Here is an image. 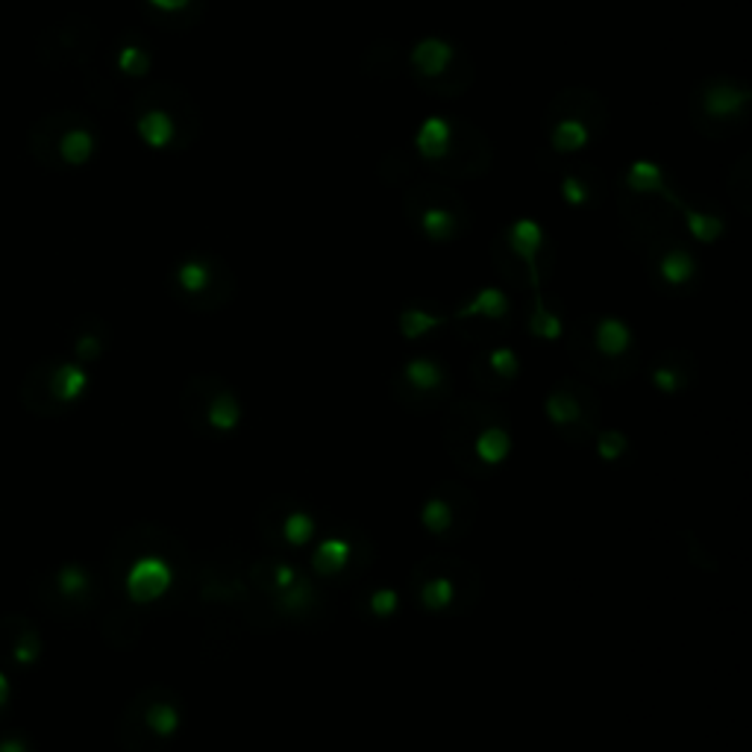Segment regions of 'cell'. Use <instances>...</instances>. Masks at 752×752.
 <instances>
[{"mask_svg": "<svg viewBox=\"0 0 752 752\" xmlns=\"http://www.w3.org/2000/svg\"><path fill=\"white\" fill-rule=\"evenodd\" d=\"M479 515V500L465 482H438L421 503L417 521L429 538L441 544H459L471 535Z\"/></svg>", "mask_w": 752, "mask_h": 752, "instance_id": "11", "label": "cell"}, {"mask_svg": "<svg viewBox=\"0 0 752 752\" xmlns=\"http://www.w3.org/2000/svg\"><path fill=\"white\" fill-rule=\"evenodd\" d=\"M74 121H71L68 129H62L60 136H57L53 153H57L65 165H71V168H79V165H86L91 159V153H95V133L83 127V124H74Z\"/></svg>", "mask_w": 752, "mask_h": 752, "instance_id": "25", "label": "cell"}, {"mask_svg": "<svg viewBox=\"0 0 752 752\" xmlns=\"http://www.w3.org/2000/svg\"><path fill=\"white\" fill-rule=\"evenodd\" d=\"M505 248L521 262L526 283L532 291H541V250H544V227L532 218L515 221L505 229Z\"/></svg>", "mask_w": 752, "mask_h": 752, "instance_id": "17", "label": "cell"}, {"mask_svg": "<svg viewBox=\"0 0 752 752\" xmlns=\"http://www.w3.org/2000/svg\"><path fill=\"white\" fill-rule=\"evenodd\" d=\"M450 148H453V124L447 118H441V115L429 118L424 127L417 129V150H421V156L429 159V162L444 159L447 153H450Z\"/></svg>", "mask_w": 752, "mask_h": 752, "instance_id": "28", "label": "cell"}, {"mask_svg": "<svg viewBox=\"0 0 752 752\" xmlns=\"http://www.w3.org/2000/svg\"><path fill=\"white\" fill-rule=\"evenodd\" d=\"M562 198L567 200L571 206H585V203H588V198H591V188H588V183H585V179L564 177Z\"/></svg>", "mask_w": 752, "mask_h": 752, "instance_id": "36", "label": "cell"}, {"mask_svg": "<svg viewBox=\"0 0 752 752\" xmlns=\"http://www.w3.org/2000/svg\"><path fill=\"white\" fill-rule=\"evenodd\" d=\"M450 324L474 344H494L512 324V300L503 288L486 286L450 315Z\"/></svg>", "mask_w": 752, "mask_h": 752, "instance_id": "15", "label": "cell"}, {"mask_svg": "<svg viewBox=\"0 0 752 752\" xmlns=\"http://www.w3.org/2000/svg\"><path fill=\"white\" fill-rule=\"evenodd\" d=\"M321 517L315 509L294 497H274L259 505L256 535L267 553L286 555V559H306L312 544L321 535Z\"/></svg>", "mask_w": 752, "mask_h": 752, "instance_id": "9", "label": "cell"}, {"mask_svg": "<svg viewBox=\"0 0 752 752\" xmlns=\"http://www.w3.org/2000/svg\"><path fill=\"white\" fill-rule=\"evenodd\" d=\"M89 388V371L77 359H48L30 367L21 383V403L33 415H62Z\"/></svg>", "mask_w": 752, "mask_h": 752, "instance_id": "10", "label": "cell"}, {"mask_svg": "<svg viewBox=\"0 0 752 752\" xmlns=\"http://www.w3.org/2000/svg\"><path fill=\"white\" fill-rule=\"evenodd\" d=\"M406 594L429 617H462L482 600V574L462 555H426L409 571Z\"/></svg>", "mask_w": 752, "mask_h": 752, "instance_id": "4", "label": "cell"}, {"mask_svg": "<svg viewBox=\"0 0 752 752\" xmlns=\"http://www.w3.org/2000/svg\"><path fill=\"white\" fill-rule=\"evenodd\" d=\"M171 288L177 300H183L195 312H212V309L227 306L229 298L236 294V283L229 271L221 265L215 256H186L174 267Z\"/></svg>", "mask_w": 752, "mask_h": 752, "instance_id": "13", "label": "cell"}, {"mask_svg": "<svg viewBox=\"0 0 752 752\" xmlns=\"http://www.w3.org/2000/svg\"><path fill=\"white\" fill-rule=\"evenodd\" d=\"M191 555L168 529H127L115 538L110 571L129 603L153 605L191 585Z\"/></svg>", "mask_w": 752, "mask_h": 752, "instance_id": "1", "label": "cell"}, {"mask_svg": "<svg viewBox=\"0 0 752 752\" xmlns=\"http://www.w3.org/2000/svg\"><path fill=\"white\" fill-rule=\"evenodd\" d=\"M591 444L597 447V455H600L603 462H621V459H626L629 450H632L629 438H626V433H621V429H600Z\"/></svg>", "mask_w": 752, "mask_h": 752, "instance_id": "33", "label": "cell"}, {"mask_svg": "<svg viewBox=\"0 0 752 752\" xmlns=\"http://www.w3.org/2000/svg\"><path fill=\"white\" fill-rule=\"evenodd\" d=\"M544 417L555 436L567 444H591L603 429V400L588 379L562 376L547 388Z\"/></svg>", "mask_w": 752, "mask_h": 752, "instance_id": "8", "label": "cell"}, {"mask_svg": "<svg viewBox=\"0 0 752 752\" xmlns=\"http://www.w3.org/2000/svg\"><path fill=\"white\" fill-rule=\"evenodd\" d=\"M353 609L367 624H391L400 609H403V594L391 582L367 585L353 600Z\"/></svg>", "mask_w": 752, "mask_h": 752, "instance_id": "21", "label": "cell"}, {"mask_svg": "<svg viewBox=\"0 0 752 752\" xmlns=\"http://www.w3.org/2000/svg\"><path fill=\"white\" fill-rule=\"evenodd\" d=\"M36 597L50 614L79 617L89 614L103 597V585L83 564H62L60 571L45 574L36 582Z\"/></svg>", "mask_w": 752, "mask_h": 752, "instance_id": "14", "label": "cell"}, {"mask_svg": "<svg viewBox=\"0 0 752 752\" xmlns=\"http://www.w3.org/2000/svg\"><path fill=\"white\" fill-rule=\"evenodd\" d=\"M415 224L421 229V236L429 241H453L462 233V221L459 212L447 206H424L415 212Z\"/></svg>", "mask_w": 752, "mask_h": 752, "instance_id": "26", "label": "cell"}, {"mask_svg": "<svg viewBox=\"0 0 752 752\" xmlns=\"http://www.w3.org/2000/svg\"><path fill=\"white\" fill-rule=\"evenodd\" d=\"M150 7H156L159 12H179L186 10L191 0H148Z\"/></svg>", "mask_w": 752, "mask_h": 752, "instance_id": "38", "label": "cell"}, {"mask_svg": "<svg viewBox=\"0 0 752 752\" xmlns=\"http://www.w3.org/2000/svg\"><path fill=\"white\" fill-rule=\"evenodd\" d=\"M183 729V700L165 685H148L124 705L118 743L124 752H165Z\"/></svg>", "mask_w": 752, "mask_h": 752, "instance_id": "5", "label": "cell"}, {"mask_svg": "<svg viewBox=\"0 0 752 752\" xmlns=\"http://www.w3.org/2000/svg\"><path fill=\"white\" fill-rule=\"evenodd\" d=\"M453 53L455 50L450 41L429 36V39L417 41L415 48H412V65H415V71H421L424 77H441V74H447V68H450Z\"/></svg>", "mask_w": 752, "mask_h": 752, "instance_id": "27", "label": "cell"}, {"mask_svg": "<svg viewBox=\"0 0 752 752\" xmlns=\"http://www.w3.org/2000/svg\"><path fill=\"white\" fill-rule=\"evenodd\" d=\"M471 379L482 394H505L521 379V353L512 344L494 341L471 359Z\"/></svg>", "mask_w": 752, "mask_h": 752, "instance_id": "16", "label": "cell"}, {"mask_svg": "<svg viewBox=\"0 0 752 752\" xmlns=\"http://www.w3.org/2000/svg\"><path fill=\"white\" fill-rule=\"evenodd\" d=\"M118 68L124 71L127 77H141V74H148V50L139 48V45H124V48L118 50Z\"/></svg>", "mask_w": 752, "mask_h": 752, "instance_id": "35", "label": "cell"}, {"mask_svg": "<svg viewBox=\"0 0 752 752\" xmlns=\"http://www.w3.org/2000/svg\"><path fill=\"white\" fill-rule=\"evenodd\" d=\"M562 341L571 362L603 386L629 383L641 362L635 329L617 315H594L567 324Z\"/></svg>", "mask_w": 752, "mask_h": 752, "instance_id": "3", "label": "cell"}, {"mask_svg": "<svg viewBox=\"0 0 752 752\" xmlns=\"http://www.w3.org/2000/svg\"><path fill=\"white\" fill-rule=\"evenodd\" d=\"M444 447L462 474L486 479L515 453L512 421L486 397L453 400L444 412Z\"/></svg>", "mask_w": 752, "mask_h": 752, "instance_id": "2", "label": "cell"}, {"mask_svg": "<svg viewBox=\"0 0 752 752\" xmlns=\"http://www.w3.org/2000/svg\"><path fill=\"white\" fill-rule=\"evenodd\" d=\"M626 186L638 195H670V188L664 183V171L653 162H632L626 171Z\"/></svg>", "mask_w": 752, "mask_h": 752, "instance_id": "32", "label": "cell"}, {"mask_svg": "<svg viewBox=\"0 0 752 752\" xmlns=\"http://www.w3.org/2000/svg\"><path fill=\"white\" fill-rule=\"evenodd\" d=\"M179 412L186 424L203 438L236 436L245 421V403L236 386L218 374L188 376L179 391Z\"/></svg>", "mask_w": 752, "mask_h": 752, "instance_id": "6", "label": "cell"}, {"mask_svg": "<svg viewBox=\"0 0 752 752\" xmlns=\"http://www.w3.org/2000/svg\"><path fill=\"white\" fill-rule=\"evenodd\" d=\"M391 394L409 412H436L453 397V374L436 356H412L388 379Z\"/></svg>", "mask_w": 752, "mask_h": 752, "instance_id": "12", "label": "cell"}, {"mask_svg": "<svg viewBox=\"0 0 752 752\" xmlns=\"http://www.w3.org/2000/svg\"><path fill=\"white\" fill-rule=\"evenodd\" d=\"M41 653V635L27 617H3L0 621V659L18 670H27L36 664Z\"/></svg>", "mask_w": 752, "mask_h": 752, "instance_id": "19", "label": "cell"}, {"mask_svg": "<svg viewBox=\"0 0 752 752\" xmlns=\"http://www.w3.org/2000/svg\"><path fill=\"white\" fill-rule=\"evenodd\" d=\"M447 324H450L447 312H436V309L424 306V303H409L397 315V329H400V336L406 338V341H421V338L433 336V333H438Z\"/></svg>", "mask_w": 752, "mask_h": 752, "instance_id": "24", "label": "cell"}, {"mask_svg": "<svg viewBox=\"0 0 752 752\" xmlns=\"http://www.w3.org/2000/svg\"><path fill=\"white\" fill-rule=\"evenodd\" d=\"M650 383L664 397L685 394L697 383V359L682 347L662 350L650 365Z\"/></svg>", "mask_w": 752, "mask_h": 752, "instance_id": "18", "label": "cell"}, {"mask_svg": "<svg viewBox=\"0 0 752 752\" xmlns=\"http://www.w3.org/2000/svg\"><path fill=\"white\" fill-rule=\"evenodd\" d=\"M703 103L705 112L714 121L735 118V115H743L747 106H750V89H743L738 83H729V79H720V83L705 86Z\"/></svg>", "mask_w": 752, "mask_h": 752, "instance_id": "23", "label": "cell"}, {"mask_svg": "<svg viewBox=\"0 0 752 752\" xmlns=\"http://www.w3.org/2000/svg\"><path fill=\"white\" fill-rule=\"evenodd\" d=\"M674 203L679 206V212H682V218H685V227H688V233H691L697 241L712 245V241H717V238L723 236V229H726L723 218H717V215H712V212H700V209L685 206L682 200H674Z\"/></svg>", "mask_w": 752, "mask_h": 752, "instance_id": "31", "label": "cell"}, {"mask_svg": "<svg viewBox=\"0 0 752 752\" xmlns=\"http://www.w3.org/2000/svg\"><path fill=\"white\" fill-rule=\"evenodd\" d=\"M653 274L667 291H685L697 279V259L682 245H664L655 250Z\"/></svg>", "mask_w": 752, "mask_h": 752, "instance_id": "20", "label": "cell"}, {"mask_svg": "<svg viewBox=\"0 0 752 752\" xmlns=\"http://www.w3.org/2000/svg\"><path fill=\"white\" fill-rule=\"evenodd\" d=\"M106 350V333L103 329H83L74 341V356H77L79 365H91L98 362Z\"/></svg>", "mask_w": 752, "mask_h": 752, "instance_id": "34", "label": "cell"}, {"mask_svg": "<svg viewBox=\"0 0 752 752\" xmlns=\"http://www.w3.org/2000/svg\"><path fill=\"white\" fill-rule=\"evenodd\" d=\"M526 329H529V336L544 341V344H559L567 333V317H564L559 303L547 300L541 291H535L532 306L526 315Z\"/></svg>", "mask_w": 752, "mask_h": 752, "instance_id": "22", "label": "cell"}, {"mask_svg": "<svg viewBox=\"0 0 752 752\" xmlns=\"http://www.w3.org/2000/svg\"><path fill=\"white\" fill-rule=\"evenodd\" d=\"M550 141H553V150H559V153H576L585 145H591V129L579 115H567V118L555 124Z\"/></svg>", "mask_w": 752, "mask_h": 752, "instance_id": "30", "label": "cell"}, {"mask_svg": "<svg viewBox=\"0 0 752 752\" xmlns=\"http://www.w3.org/2000/svg\"><path fill=\"white\" fill-rule=\"evenodd\" d=\"M371 562H374V544L367 532L350 524H336L321 529L303 567L324 588H341L362 579Z\"/></svg>", "mask_w": 752, "mask_h": 752, "instance_id": "7", "label": "cell"}, {"mask_svg": "<svg viewBox=\"0 0 752 752\" xmlns=\"http://www.w3.org/2000/svg\"><path fill=\"white\" fill-rule=\"evenodd\" d=\"M136 129H139L141 141L156 150L168 148L174 136H177V124H174V118L165 110L141 112L139 121H136Z\"/></svg>", "mask_w": 752, "mask_h": 752, "instance_id": "29", "label": "cell"}, {"mask_svg": "<svg viewBox=\"0 0 752 752\" xmlns=\"http://www.w3.org/2000/svg\"><path fill=\"white\" fill-rule=\"evenodd\" d=\"M0 752H33L24 738H0Z\"/></svg>", "mask_w": 752, "mask_h": 752, "instance_id": "37", "label": "cell"}]
</instances>
